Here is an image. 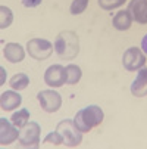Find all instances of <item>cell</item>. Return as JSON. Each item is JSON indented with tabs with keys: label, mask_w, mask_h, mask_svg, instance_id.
Masks as SVG:
<instances>
[{
	"label": "cell",
	"mask_w": 147,
	"mask_h": 149,
	"mask_svg": "<svg viewBox=\"0 0 147 149\" xmlns=\"http://www.w3.org/2000/svg\"><path fill=\"white\" fill-rule=\"evenodd\" d=\"M41 2L43 0H22V5L25 8H37L41 5Z\"/></svg>",
	"instance_id": "cell-22"
},
{
	"label": "cell",
	"mask_w": 147,
	"mask_h": 149,
	"mask_svg": "<svg viewBox=\"0 0 147 149\" xmlns=\"http://www.w3.org/2000/svg\"><path fill=\"white\" fill-rule=\"evenodd\" d=\"M10 121L18 127V129H22L24 125H27L30 123V111L28 109H19L18 112H13Z\"/></svg>",
	"instance_id": "cell-17"
},
{
	"label": "cell",
	"mask_w": 147,
	"mask_h": 149,
	"mask_svg": "<svg viewBox=\"0 0 147 149\" xmlns=\"http://www.w3.org/2000/svg\"><path fill=\"white\" fill-rule=\"evenodd\" d=\"M53 50H55V45H52L50 41L46 40V38L35 37V38L28 40V43H27V52L35 61L47 59L53 53Z\"/></svg>",
	"instance_id": "cell-4"
},
{
	"label": "cell",
	"mask_w": 147,
	"mask_h": 149,
	"mask_svg": "<svg viewBox=\"0 0 147 149\" xmlns=\"http://www.w3.org/2000/svg\"><path fill=\"white\" fill-rule=\"evenodd\" d=\"M122 65L127 71H138L146 67V55L138 47H128L122 55Z\"/></svg>",
	"instance_id": "cell-6"
},
{
	"label": "cell",
	"mask_w": 147,
	"mask_h": 149,
	"mask_svg": "<svg viewBox=\"0 0 147 149\" xmlns=\"http://www.w3.org/2000/svg\"><path fill=\"white\" fill-rule=\"evenodd\" d=\"M141 49H143V52H144V55H147V34L143 37V40H141Z\"/></svg>",
	"instance_id": "cell-23"
},
{
	"label": "cell",
	"mask_w": 147,
	"mask_h": 149,
	"mask_svg": "<svg viewBox=\"0 0 147 149\" xmlns=\"http://www.w3.org/2000/svg\"><path fill=\"white\" fill-rule=\"evenodd\" d=\"M103 118H104V114L99 105H88L75 114L74 124L77 125V129L79 132L88 133L91 132V129L99 127L103 123Z\"/></svg>",
	"instance_id": "cell-2"
},
{
	"label": "cell",
	"mask_w": 147,
	"mask_h": 149,
	"mask_svg": "<svg viewBox=\"0 0 147 149\" xmlns=\"http://www.w3.org/2000/svg\"><path fill=\"white\" fill-rule=\"evenodd\" d=\"M22 103V96L18 93V90H6L0 96V108L3 111H13L19 108Z\"/></svg>",
	"instance_id": "cell-11"
},
{
	"label": "cell",
	"mask_w": 147,
	"mask_h": 149,
	"mask_svg": "<svg viewBox=\"0 0 147 149\" xmlns=\"http://www.w3.org/2000/svg\"><path fill=\"white\" fill-rule=\"evenodd\" d=\"M37 99L41 105V108H43V111L49 114L57 112L62 106V96L55 90H41L38 92Z\"/></svg>",
	"instance_id": "cell-7"
},
{
	"label": "cell",
	"mask_w": 147,
	"mask_h": 149,
	"mask_svg": "<svg viewBox=\"0 0 147 149\" xmlns=\"http://www.w3.org/2000/svg\"><path fill=\"white\" fill-rule=\"evenodd\" d=\"M65 68H66V84H69V86L77 84L82 77L81 68L78 65H75V63H69V65H66Z\"/></svg>",
	"instance_id": "cell-16"
},
{
	"label": "cell",
	"mask_w": 147,
	"mask_h": 149,
	"mask_svg": "<svg viewBox=\"0 0 147 149\" xmlns=\"http://www.w3.org/2000/svg\"><path fill=\"white\" fill-rule=\"evenodd\" d=\"M131 95L135 97L147 96V67L138 70L137 77L131 84Z\"/></svg>",
	"instance_id": "cell-12"
},
{
	"label": "cell",
	"mask_w": 147,
	"mask_h": 149,
	"mask_svg": "<svg viewBox=\"0 0 147 149\" xmlns=\"http://www.w3.org/2000/svg\"><path fill=\"white\" fill-rule=\"evenodd\" d=\"M112 24H113V27L118 31H127V30H130L131 25H133V16L128 12V9L116 12L113 19H112Z\"/></svg>",
	"instance_id": "cell-14"
},
{
	"label": "cell",
	"mask_w": 147,
	"mask_h": 149,
	"mask_svg": "<svg viewBox=\"0 0 147 149\" xmlns=\"http://www.w3.org/2000/svg\"><path fill=\"white\" fill-rule=\"evenodd\" d=\"M9 84H10V87L13 90H18V92L24 90V89L28 87V84H30V77L27 74H24V72H18V74H15L10 78Z\"/></svg>",
	"instance_id": "cell-15"
},
{
	"label": "cell",
	"mask_w": 147,
	"mask_h": 149,
	"mask_svg": "<svg viewBox=\"0 0 147 149\" xmlns=\"http://www.w3.org/2000/svg\"><path fill=\"white\" fill-rule=\"evenodd\" d=\"M40 133H41V127L35 121H30L27 125H24L21 129L19 133V145L22 148H31L37 149L40 148Z\"/></svg>",
	"instance_id": "cell-5"
},
{
	"label": "cell",
	"mask_w": 147,
	"mask_h": 149,
	"mask_svg": "<svg viewBox=\"0 0 147 149\" xmlns=\"http://www.w3.org/2000/svg\"><path fill=\"white\" fill-rule=\"evenodd\" d=\"M88 6V0H74L69 6L71 15H81Z\"/></svg>",
	"instance_id": "cell-19"
},
{
	"label": "cell",
	"mask_w": 147,
	"mask_h": 149,
	"mask_svg": "<svg viewBox=\"0 0 147 149\" xmlns=\"http://www.w3.org/2000/svg\"><path fill=\"white\" fill-rule=\"evenodd\" d=\"M127 0H99V6L104 10H113L116 8H121Z\"/></svg>",
	"instance_id": "cell-21"
},
{
	"label": "cell",
	"mask_w": 147,
	"mask_h": 149,
	"mask_svg": "<svg viewBox=\"0 0 147 149\" xmlns=\"http://www.w3.org/2000/svg\"><path fill=\"white\" fill-rule=\"evenodd\" d=\"M3 55L6 61H9L10 63H18L21 61H24L25 49L19 43H6V46L3 47Z\"/></svg>",
	"instance_id": "cell-13"
},
{
	"label": "cell",
	"mask_w": 147,
	"mask_h": 149,
	"mask_svg": "<svg viewBox=\"0 0 147 149\" xmlns=\"http://www.w3.org/2000/svg\"><path fill=\"white\" fill-rule=\"evenodd\" d=\"M44 145H55V146H59V145H63V137H62V134L56 130V132H52L49 133L44 140H43Z\"/></svg>",
	"instance_id": "cell-20"
},
{
	"label": "cell",
	"mask_w": 147,
	"mask_h": 149,
	"mask_svg": "<svg viewBox=\"0 0 147 149\" xmlns=\"http://www.w3.org/2000/svg\"><path fill=\"white\" fill-rule=\"evenodd\" d=\"M13 22V12L8 6H0V28L5 30Z\"/></svg>",
	"instance_id": "cell-18"
},
{
	"label": "cell",
	"mask_w": 147,
	"mask_h": 149,
	"mask_svg": "<svg viewBox=\"0 0 147 149\" xmlns=\"http://www.w3.org/2000/svg\"><path fill=\"white\" fill-rule=\"evenodd\" d=\"M56 130L62 134L63 145L68 148H75L82 142V132H79L77 129V125L74 124V120H71V118L62 120L56 125Z\"/></svg>",
	"instance_id": "cell-3"
},
{
	"label": "cell",
	"mask_w": 147,
	"mask_h": 149,
	"mask_svg": "<svg viewBox=\"0 0 147 149\" xmlns=\"http://www.w3.org/2000/svg\"><path fill=\"white\" fill-rule=\"evenodd\" d=\"M19 133L18 132V127L9 121L8 118H0V145L6 146L13 143L16 139H19Z\"/></svg>",
	"instance_id": "cell-9"
},
{
	"label": "cell",
	"mask_w": 147,
	"mask_h": 149,
	"mask_svg": "<svg viewBox=\"0 0 147 149\" xmlns=\"http://www.w3.org/2000/svg\"><path fill=\"white\" fill-rule=\"evenodd\" d=\"M128 12L133 21L138 24H147V0H131L128 3Z\"/></svg>",
	"instance_id": "cell-10"
},
{
	"label": "cell",
	"mask_w": 147,
	"mask_h": 149,
	"mask_svg": "<svg viewBox=\"0 0 147 149\" xmlns=\"http://www.w3.org/2000/svg\"><path fill=\"white\" fill-rule=\"evenodd\" d=\"M44 83L53 89L62 87L63 84H66V68L59 63L50 65L44 72Z\"/></svg>",
	"instance_id": "cell-8"
},
{
	"label": "cell",
	"mask_w": 147,
	"mask_h": 149,
	"mask_svg": "<svg viewBox=\"0 0 147 149\" xmlns=\"http://www.w3.org/2000/svg\"><path fill=\"white\" fill-rule=\"evenodd\" d=\"M55 52L59 58L71 61L78 56L79 53V38L78 34L74 31H62L55 38Z\"/></svg>",
	"instance_id": "cell-1"
}]
</instances>
